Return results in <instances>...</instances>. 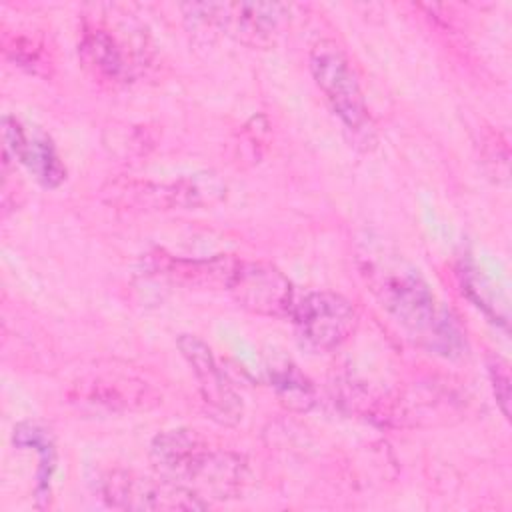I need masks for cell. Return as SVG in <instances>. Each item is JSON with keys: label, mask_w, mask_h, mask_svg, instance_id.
Segmentation results:
<instances>
[{"label": "cell", "mask_w": 512, "mask_h": 512, "mask_svg": "<svg viewBox=\"0 0 512 512\" xmlns=\"http://www.w3.org/2000/svg\"><path fill=\"white\" fill-rule=\"evenodd\" d=\"M78 52L92 76L110 86L126 84L138 68V50L104 22L84 24Z\"/></svg>", "instance_id": "obj_9"}, {"label": "cell", "mask_w": 512, "mask_h": 512, "mask_svg": "<svg viewBox=\"0 0 512 512\" xmlns=\"http://www.w3.org/2000/svg\"><path fill=\"white\" fill-rule=\"evenodd\" d=\"M270 380L280 400L294 410H308L314 402V386L310 380L290 362L272 364Z\"/></svg>", "instance_id": "obj_12"}, {"label": "cell", "mask_w": 512, "mask_h": 512, "mask_svg": "<svg viewBox=\"0 0 512 512\" xmlns=\"http://www.w3.org/2000/svg\"><path fill=\"white\" fill-rule=\"evenodd\" d=\"M360 270L386 312L420 346L442 356H456L464 340L452 314L438 302L422 274L398 252L366 244L360 250Z\"/></svg>", "instance_id": "obj_1"}, {"label": "cell", "mask_w": 512, "mask_h": 512, "mask_svg": "<svg viewBox=\"0 0 512 512\" xmlns=\"http://www.w3.org/2000/svg\"><path fill=\"white\" fill-rule=\"evenodd\" d=\"M194 20L218 26L242 42L264 44L280 30L290 8L286 4H188Z\"/></svg>", "instance_id": "obj_7"}, {"label": "cell", "mask_w": 512, "mask_h": 512, "mask_svg": "<svg viewBox=\"0 0 512 512\" xmlns=\"http://www.w3.org/2000/svg\"><path fill=\"white\" fill-rule=\"evenodd\" d=\"M100 498L120 510H202L208 502L164 476L148 478L110 470L100 480Z\"/></svg>", "instance_id": "obj_5"}, {"label": "cell", "mask_w": 512, "mask_h": 512, "mask_svg": "<svg viewBox=\"0 0 512 512\" xmlns=\"http://www.w3.org/2000/svg\"><path fill=\"white\" fill-rule=\"evenodd\" d=\"M2 132L6 152H10L42 186L56 188L64 182L66 168L52 138L42 128L6 114Z\"/></svg>", "instance_id": "obj_10"}, {"label": "cell", "mask_w": 512, "mask_h": 512, "mask_svg": "<svg viewBox=\"0 0 512 512\" xmlns=\"http://www.w3.org/2000/svg\"><path fill=\"white\" fill-rule=\"evenodd\" d=\"M178 348L196 376L198 390L210 418L226 426L236 424L242 418V402L228 384L210 346L198 336L182 334L178 338Z\"/></svg>", "instance_id": "obj_8"}, {"label": "cell", "mask_w": 512, "mask_h": 512, "mask_svg": "<svg viewBox=\"0 0 512 512\" xmlns=\"http://www.w3.org/2000/svg\"><path fill=\"white\" fill-rule=\"evenodd\" d=\"M122 196L132 198V204L150 208H174V206H200L216 202L224 188L210 174H194L170 184H128L124 190H116Z\"/></svg>", "instance_id": "obj_11"}, {"label": "cell", "mask_w": 512, "mask_h": 512, "mask_svg": "<svg viewBox=\"0 0 512 512\" xmlns=\"http://www.w3.org/2000/svg\"><path fill=\"white\" fill-rule=\"evenodd\" d=\"M310 72L340 122L356 136H368L372 122L360 82L336 42L320 40L310 50Z\"/></svg>", "instance_id": "obj_3"}, {"label": "cell", "mask_w": 512, "mask_h": 512, "mask_svg": "<svg viewBox=\"0 0 512 512\" xmlns=\"http://www.w3.org/2000/svg\"><path fill=\"white\" fill-rule=\"evenodd\" d=\"M152 462L160 476L210 504L240 492L246 480L242 456L210 444L196 430H166L152 440Z\"/></svg>", "instance_id": "obj_2"}, {"label": "cell", "mask_w": 512, "mask_h": 512, "mask_svg": "<svg viewBox=\"0 0 512 512\" xmlns=\"http://www.w3.org/2000/svg\"><path fill=\"white\" fill-rule=\"evenodd\" d=\"M226 290L248 312L274 318H290L296 302L292 282L272 264L236 258Z\"/></svg>", "instance_id": "obj_6"}, {"label": "cell", "mask_w": 512, "mask_h": 512, "mask_svg": "<svg viewBox=\"0 0 512 512\" xmlns=\"http://www.w3.org/2000/svg\"><path fill=\"white\" fill-rule=\"evenodd\" d=\"M492 382H494V390L502 388V396H504V402L508 404V398H510V386H508V374L504 368L500 366H492Z\"/></svg>", "instance_id": "obj_13"}, {"label": "cell", "mask_w": 512, "mask_h": 512, "mask_svg": "<svg viewBox=\"0 0 512 512\" xmlns=\"http://www.w3.org/2000/svg\"><path fill=\"white\" fill-rule=\"evenodd\" d=\"M290 320L308 346L316 350H334L354 334L358 312L342 294L310 290L296 298Z\"/></svg>", "instance_id": "obj_4"}]
</instances>
